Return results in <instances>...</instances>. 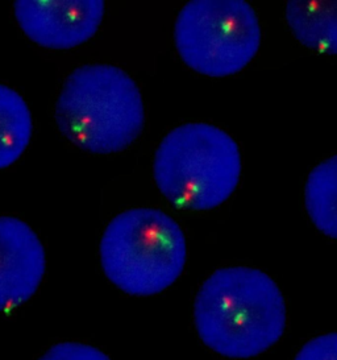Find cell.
<instances>
[{
	"mask_svg": "<svg viewBox=\"0 0 337 360\" xmlns=\"http://www.w3.org/2000/svg\"><path fill=\"white\" fill-rule=\"evenodd\" d=\"M203 343L231 359H248L284 335L286 304L279 288L258 269L231 266L204 281L194 307Z\"/></svg>",
	"mask_w": 337,
	"mask_h": 360,
	"instance_id": "obj_1",
	"label": "cell"
},
{
	"mask_svg": "<svg viewBox=\"0 0 337 360\" xmlns=\"http://www.w3.org/2000/svg\"><path fill=\"white\" fill-rule=\"evenodd\" d=\"M55 120L79 148L107 155L138 138L145 115L140 90L126 72L111 65H86L66 79Z\"/></svg>",
	"mask_w": 337,
	"mask_h": 360,
	"instance_id": "obj_2",
	"label": "cell"
},
{
	"mask_svg": "<svg viewBox=\"0 0 337 360\" xmlns=\"http://www.w3.org/2000/svg\"><path fill=\"white\" fill-rule=\"evenodd\" d=\"M242 174L234 140L220 128L189 123L161 141L154 158L159 191L178 209L210 210L231 197Z\"/></svg>",
	"mask_w": 337,
	"mask_h": 360,
	"instance_id": "obj_3",
	"label": "cell"
},
{
	"mask_svg": "<svg viewBox=\"0 0 337 360\" xmlns=\"http://www.w3.org/2000/svg\"><path fill=\"white\" fill-rule=\"evenodd\" d=\"M178 223L156 209H132L114 218L100 243L108 280L131 296H153L177 281L186 264Z\"/></svg>",
	"mask_w": 337,
	"mask_h": 360,
	"instance_id": "obj_4",
	"label": "cell"
},
{
	"mask_svg": "<svg viewBox=\"0 0 337 360\" xmlns=\"http://www.w3.org/2000/svg\"><path fill=\"white\" fill-rule=\"evenodd\" d=\"M174 37L185 64L200 75L221 78L252 61L261 30L246 1L194 0L179 12Z\"/></svg>",
	"mask_w": 337,
	"mask_h": 360,
	"instance_id": "obj_5",
	"label": "cell"
},
{
	"mask_svg": "<svg viewBox=\"0 0 337 360\" xmlns=\"http://www.w3.org/2000/svg\"><path fill=\"white\" fill-rule=\"evenodd\" d=\"M13 8L24 33L49 49H70L86 43L105 16L103 0H18Z\"/></svg>",
	"mask_w": 337,
	"mask_h": 360,
	"instance_id": "obj_6",
	"label": "cell"
},
{
	"mask_svg": "<svg viewBox=\"0 0 337 360\" xmlns=\"http://www.w3.org/2000/svg\"><path fill=\"white\" fill-rule=\"evenodd\" d=\"M45 274V251L20 219L0 217V311L28 301Z\"/></svg>",
	"mask_w": 337,
	"mask_h": 360,
	"instance_id": "obj_7",
	"label": "cell"
},
{
	"mask_svg": "<svg viewBox=\"0 0 337 360\" xmlns=\"http://www.w3.org/2000/svg\"><path fill=\"white\" fill-rule=\"evenodd\" d=\"M286 19L295 37L319 53L337 54V1L291 0Z\"/></svg>",
	"mask_w": 337,
	"mask_h": 360,
	"instance_id": "obj_8",
	"label": "cell"
},
{
	"mask_svg": "<svg viewBox=\"0 0 337 360\" xmlns=\"http://www.w3.org/2000/svg\"><path fill=\"white\" fill-rule=\"evenodd\" d=\"M32 128L25 101L15 90L0 85V169L11 167L24 153Z\"/></svg>",
	"mask_w": 337,
	"mask_h": 360,
	"instance_id": "obj_9",
	"label": "cell"
},
{
	"mask_svg": "<svg viewBox=\"0 0 337 360\" xmlns=\"http://www.w3.org/2000/svg\"><path fill=\"white\" fill-rule=\"evenodd\" d=\"M305 209L322 233L337 239V155L319 164L308 176Z\"/></svg>",
	"mask_w": 337,
	"mask_h": 360,
	"instance_id": "obj_10",
	"label": "cell"
},
{
	"mask_svg": "<svg viewBox=\"0 0 337 360\" xmlns=\"http://www.w3.org/2000/svg\"><path fill=\"white\" fill-rule=\"evenodd\" d=\"M39 360H111L100 349L75 342L58 343L48 349Z\"/></svg>",
	"mask_w": 337,
	"mask_h": 360,
	"instance_id": "obj_11",
	"label": "cell"
},
{
	"mask_svg": "<svg viewBox=\"0 0 337 360\" xmlns=\"http://www.w3.org/2000/svg\"><path fill=\"white\" fill-rule=\"evenodd\" d=\"M294 360H337V333L307 342Z\"/></svg>",
	"mask_w": 337,
	"mask_h": 360,
	"instance_id": "obj_12",
	"label": "cell"
}]
</instances>
